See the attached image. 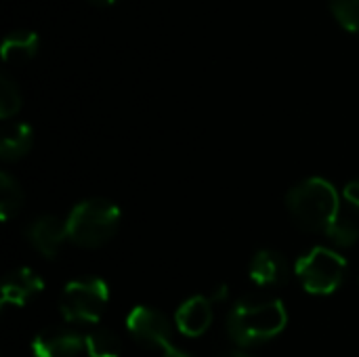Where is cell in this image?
<instances>
[{
  "instance_id": "1",
  "label": "cell",
  "mask_w": 359,
  "mask_h": 357,
  "mask_svg": "<svg viewBox=\"0 0 359 357\" xmlns=\"http://www.w3.org/2000/svg\"><path fill=\"white\" fill-rule=\"evenodd\" d=\"M286 206L303 229L322 231L343 248L358 242V223L341 213L339 194L326 179H307L290 189L286 196Z\"/></svg>"
},
{
  "instance_id": "2",
  "label": "cell",
  "mask_w": 359,
  "mask_h": 357,
  "mask_svg": "<svg viewBox=\"0 0 359 357\" xmlns=\"http://www.w3.org/2000/svg\"><path fill=\"white\" fill-rule=\"evenodd\" d=\"M288 314L278 299H242L229 314V335L240 345H257L278 337Z\"/></svg>"
},
{
  "instance_id": "3",
  "label": "cell",
  "mask_w": 359,
  "mask_h": 357,
  "mask_svg": "<svg viewBox=\"0 0 359 357\" xmlns=\"http://www.w3.org/2000/svg\"><path fill=\"white\" fill-rule=\"evenodd\" d=\"M120 225V208L107 200H84L76 204L65 221L67 240L84 248L107 244Z\"/></svg>"
},
{
  "instance_id": "4",
  "label": "cell",
  "mask_w": 359,
  "mask_h": 357,
  "mask_svg": "<svg viewBox=\"0 0 359 357\" xmlns=\"http://www.w3.org/2000/svg\"><path fill=\"white\" fill-rule=\"evenodd\" d=\"M109 288L99 278H82L69 282L59 299V309L65 322L97 324L107 307Z\"/></svg>"
},
{
  "instance_id": "5",
  "label": "cell",
  "mask_w": 359,
  "mask_h": 357,
  "mask_svg": "<svg viewBox=\"0 0 359 357\" xmlns=\"http://www.w3.org/2000/svg\"><path fill=\"white\" fill-rule=\"evenodd\" d=\"M294 271L307 292L332 295L345 280L347 261L339 252L318 246L311 252H307L303 259L297 261Z\"/></svg>"
},
{
  "instance_id": "6",
  "label": "cell",
  "mask_w": 359,
  "mask_h": 357,
  "mask_svg": "<svg viewBox=\"0 0 359 357\" xmlns=\"http://www.w3.org/2000/svg\"><path fill=\"white\" fill-rule=\"evenodd\" d=\"M128 332L147 349H158L162 357H189L170 339V326L166 318L149 307H135L126 318Z\"/></svg>"
},
{
  "instance_id": "7",
  "label": "cell",
  "mask_w": 359,
  "mask_h": 357,
  "mask_svg": "<svg viewBox=\"0 0 359 357\" xmlns=\"http://www.w3.org/2000/svg\"><path fill=\"white\" fill-rule=\"evenodd\" d=\"M84 347L86 341L82 335L59 326L42 330L32 343L36 357H76Z\"/></svg>"
},
{
  "instance_id": "8",
  "label": "cell",
  "mask_w": 359,
  "mask_h": 357,
  "mask_svg": "<svg viewBox=\"0 0 359 357\" xmlns=\"http://www.w3.org/2000/svg\"><path fill=\"white\" fill-rule=\"evenodd\" d=\"M44 288V282L40 276H36L32 269L21 267L4 276L2 286H0V299L2 307H23L27 305L29 299L38 297Z\"/></svg>"
},
{
  "instance_id": "9",
  "label": "cell",
  "mask_w": 359,
  "mask_h": 357,
  "mask_svg": "<svg viewBox=\"0 0 359 357\" xmlns=\"http://www.w3.org/2000/svg\"><path fill=\"white\" fill-rule=\"evenodd\" d=\"M27 240L44 259H55L67 240L65 223H59L55 217H40L27 227Z\"/></svg>"
},
{
  "instance_id": "10",
  "label": "cell",
  "mask_w": 359,
  "mask_h": 357,
  "mask_svg": "<svg viewBox=\"0 0 359 357\" xmlns=\"http://www.w3.org/2000/svg\"><path fill=\"white\" fill-rule=\"evenodd\" d=\"M175 322L181 335L185 337H200L212 324V303L208 297H191L187 299L175 314Z\"/></svg>"
},
{
  "instance_id": "11",
  "label": "cell",
  "mask_w": 359,
  "mask_h": 357,
  "mask_svg": "<svg viewBox=\"0 0 359 357\" xmlns=\"http://www.w3.org/2000/svg\"><path fill=\"white\" fill-rule=\"evenodd\" d=\"M250 278L259 286H280L288 280V265L286 259L276 250H261L252 259Z\"/></svg>"
},
{
  "instance_id": "12",
  "label": "cell",
  "mask_w": 359,
  "mask_h": 357,
  "mask_svg": "<svg viewBox=\"0 0 359 357\" xmlns=\"http://www.w3.org/2000/svg\"><path fill=\"white\" fill-rule=\"evenodd\" d=\"M38 50V34L29 29H13L2 40V59L8 63L29 61Z\"/></svg>"
},
{
  "instance_id": "13",
  "label": "cell",
  "mask_w": 359,
  "mask_h": 357,
  "mask_svg": "<svg viewBox=\"0 0 359 357\" xmlns=\"http://www.w3.org/2000/svg\"><path fill=\"white\" fill-rule=\"evenodd\" d=\"M34 141V133L29 128V124L19 122V124H11L8 128H4L2 139H0V156L6 162H15L19 158H23Z\"/></svg>"
},
{
  "instance_id": "14",
  "label": "cell",
  "mask_w": 359,
  "mask_h": 357,
  "mask_svg": "<svg viewBox=\"0 0 359 357\" xmlns=\"http://www.w3.org/2000/svg\"><path fill=\"white\" fill-rule=\"evenodd\" d=\"M86 341V353L88 357H120V341L118 337L107 330V328H99L93 330L84 337Z\"/></svg>"
},
{
  "instance_id": "15",
  "label": "cell",
  "mask_w": 359,
  "mask_h": 357,
  "mask_svg": "<svg viewBox=\"0 0 359 357\" xmlns=\"http://www.w3.org/2000/svg\"><path fill=\"white\" fill-rule=\"evenodd\" d=\"M21 202H23V196H21L17 181L8 173H2L0 175V217H2V221H11V217H15L19 213Z\"/></svg>"
},
{
  "instance_id": "16",
  "label": "cell",
  "mask_w": 359,
  "mask_h": 357,
  "mask_svg": "<svg viewBox=\"0 0 359 357\" xmlns=\"http://www.w3.org/2000/svg\"><path fill=\"white\" fill-rule=\"evenodd\" d=\"M19 107H21L19 88L6 74H2L0 76V118L8 120L11 116L19 112Z\"/></svg>"
},
{
  "instance_id": "17",
  "label": "cell",
  "mask_w": 359,
  "mask_h": 357,
  "mask_svg": "<svg viewBox=\"0 0 359 357\" xmlns=\"http://www.w3.org/2000/svg\"><path fill=\"white\" fill-rule=\"evenodd\" d=\"M337 21L347 32H359V0H328Z\"/></svg>"
},
{
  "instance_id": "18",
  "label": "cell",
  "mask_w": 359,
  "mask_h": 357,
  "mask_svg": "<svg viewBox=\"0 0 359 357\" xmlns=\"http://www.w3.org/2000/svg\"><path fill=\"white\" fill-rule=\"evenodd\" d=\"M345 200H347L351 206L359 208V181H353V183H349V185L345 187Z\"/></svg>"
},
{
  "instance_id": "19",
  "label": "cell",
  "mask_w": 359,
  "mask_h": 357,
  "mask_svg": "<svg viewBox=\"0 0 359 357\" xmlns=\"http://www.w3.org/2000/svg\"><path fill=\"white\" fill-rule=\"evenodd\" d=\"M208 299H210L212 305H215V303H223V301L227 299V286H225V284L217 286V288L212 290V295H208Z\"/></svg>"
},
{
  "instance_id": "20",
  "label": "cell",
  "mask_w": 359,
  "mask_h": 357,
  "mask_svg": "<svg viewBox=\"0 0 359 357\" xmlns=\"http://www.w3.org/2000/svg\"><path fill=\"white\" fill-rule=\"evenodd\" d=\"M90 4H95V6H109V4H114L116 0H88Z\"/></svg>"
},
{
  "instance_id": "21",
  "label": "cell",
  "mask_w": 359,
  "mask_h": 357,
  "mask_svg": "<svg viewBox=\"0 0 359 357\" xmlns=\"http://www.w3.org/2000/svg\"><path fill=\"white\" fill-rule=\"evenodd\" d=\"M225 357H248L246 353H229V356H225Z\"/></svg>"
}]
</instances>
